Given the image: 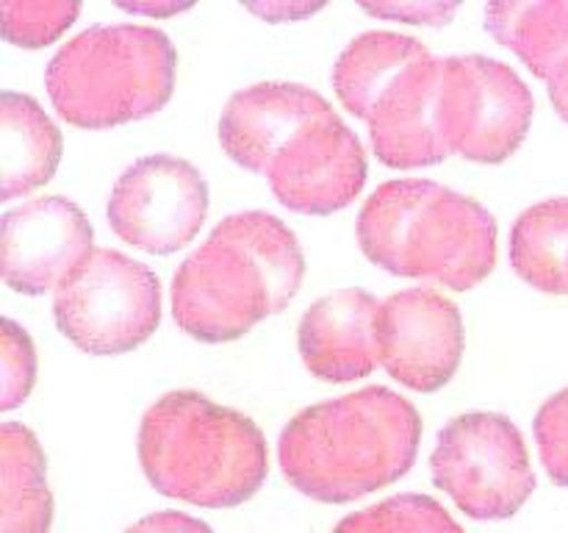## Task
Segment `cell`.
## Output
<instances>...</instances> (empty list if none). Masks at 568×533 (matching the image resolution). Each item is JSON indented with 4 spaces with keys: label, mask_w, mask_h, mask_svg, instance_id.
<instances>
[{
    "label": "cell",
    "mask_w": 568,
    "mask_h": 533,
    "mask_svg": "<svg viewBox=\"0 0 568 533\" xmlns=\"http://www.w3.org/2000/svg\"><path fill=\"white\" fill-rule=\"evenodd\" d=\"M430 472L471 520H508L536 489L521 431L508 416L486 411L455 416L438 433Z\"/></svg>",
    "instance_id": "cell-7"
},
{
    "label": "cell",
    "mask_w": 568,
    "mask_h": 533,
    "mask_svg": "<svg viewBox=\"0 0 568 533\" xmlns=\"http://www.w3.org/2000/svg\"><path fill=\"white\" fill-rule=\"evenodd\" d=\"M109 225L122 242L153 255L186 248L209 214V183L186 159L155 153L133 161L109 198Z\"/></svg>",
    "instance_id": "cell-8"
},
{
    "label": "cell",
    "mask_w": 568,
    "mask_h": 533,
    "mask_svg": "<svg viewBox=\"0 0 568 533\" xmlns=\"http://www.w3.org/2000/svg\"><path fill=\"white\" fill-rule=\"evenodd\" d=\"M37 383V350L26 328L3 320L0 333V409L11 411L26 403Z\"/></svg>",
    "instance_id": "cell-23"
},
{
    "label": "cell",
    "mask_w": 568,
    "mask_h": 533,
    "mask_svg": "<svg viewBox=\"0 0 568 533\" xmlns=\"http://www.w3.org/2000/svg\"><path fill=\"white\" fill-rule=\"evenodd\" d=\"M464 316L458 305L427 286L403 289L377 311L381 366L414 392H438L464 359Z\"/></svg>",
    "instance_id": "cell-10"
},
{
    "label": "cell",
    "mask_w": 568,
    "mask_h": 533,
    "mask_svg": "<svg viewBox=\"0 0 568 533\" xmlns=\"http://www.w3.org/2000/svg\"><path fill=\"white\" fill-rule=\"evenodd\" d=\"M0 533H48L53 494L39 439L20 422L0 428Z\"/></svg>",
    "instance_id": "cell-18"
},
{
    "label": "cell",
    "mask_w": 568,
    "mask_h": 533,
    "mask_svg": "<svg viewBox=\"0 0 568 533\" xmlns=\"http://www.w3.org/2000/svg\"><path fill=\"white\" fill-rule=\"evenodd\" d=\"M422 416L386 386H366L300 411L281 433L283 477L320 503H353L408 475Z\"/></svg>",
    "instance_id": "cell-2"
},
{
    "label": "cell",
    "mask_w": 568,
    "mask_h": 533,
    "mask_svg": "<svg viewBox=\"0 0 568 533\" xmlns=\"http://www.w3.org/2000/svg\"><path fill=\"white\" fill-rule=\"evenodd\" d=\"M322 3H303V0H266V3H247V11L270 22H300L322 11Z\"/></svg>",
    "instance_id": "cell-27"
},
{
    "label": "cell",
    "mask_w": 568,
    "mask_h": 533,
    "mask_svg": "<svg viewBox=\"0 0 568 533\" xmlns=\"http://www.w3.org/2000/svg\"><path fill=\"white\" fill-rule=\"evenodd\" d=\"M178 56L150 26H94L61 44L44 70L50 103L70 125L116 128L164 109Z\"/></svg>",
    "instance_id": "cell-5"
},
{
    "label": "cell",
    "mask_w": 568,
    "mask_h": 533,
    "mask_svg": "<svg viewBox=\"0 0 568 533\" xmlns=\"http://www.w3.org/2000/svg\"><path fill=\"white\" fill-rule=\"evenodd\" d=\"M377 159L394 170L438 164L453 155L447 59L430 56L388 89L366 120Z\"/></svg>",
    "instance_id": "cell-13"
},
{
    "label": "cell",
    "mask_w": 568,
    "mask_h": 533,
    "mask_svg": "<svg viewBox=\"0 0 568 533\" xmlns=\"http://www.w3.org/2000/svg\"><path fill=\"white\" fill-rule=\"evenodd\" d=\"M92 225L72 200L37 198L6 211L0 272L22 294L55 292L92 255Z\"/></svg>",
    "instance_id": "cell-11"
},
{
    "label": "cell",
    "mask_w": 568,
    "mask_h": 533,
    "mask_svg": "<svg viewBox=\"0 0 568 533\" xmlns=\"http://www.w3.org/2000/svg\"><path fill=\"white\" fill-rule=\"evenodd\" d=\"M333 533H464L455 516L427 494H397L344 516Z\"/></svg>",
    "instance_id": "cell-21"
},
{
    "label": "cell",
    "mask_w": 568,
    "mask_h": 533,
    "mask_svg": "<svg viewBox=\"0 0 568 533\" xmlns=\"http://www.w3.org/2000/svg\"><path fill=\"white\" fill-rule=\"evenodd\" d=\"M139 461L155 492L203 509H236L270 475L261 428L200 392H170L150 405Z\"/></svg>",
    "instance_id": "cell-4"
},
{
    "label": "cell",
    "mask_w": 568,
    "mask_h": 533,
    "mask_svg": "<svg viewBox=\"0 0 568 533\" xmlns=\"http://www.w3.org/2000/svg\"><path fill=\"white\" fill-rule=\"evenodd\" d=\"M333 114V105L303 83H255L227 100L220 117V144L239 167L266 175L297 133Z\"/></svg>",
    "instance_id": "cell-14"
},
{
    "label": "cell",
    "mask_w": 568,
    "mask_h": 533,
    "mask_svg": "<svg viewBox=\"0 0 568 533\" xmlns=\"http://www.w3.org/2000/svg\"><path fill=\"white\" fill-rule=\"evenodd\" d=\"M292 228L266 211L225 217L172 278V316L200 342H233L275 316L303 286Z\"/></svg>",
    "instance_id": "cell-1"
},
{
    "label": "cell",
    "mask_w": 568,
    "mask_h": 533,
    "mask_svg": "<svg viewBox=\"0 0 568 533\" xmlns=\"http://www.w3.org/2000/svg\"><path fill=\"white\" fill-rule=\"evenodd\" d=\"M510 264L532 289L568 294V198L530 205L516 220Z\"/></svg>",
    "instance_id": "cell-20"
},
{
    "label": "cell",
    "mask_w": 568,
    "mask_h": 533,
    "mask_svg": "<svg viewBox=\"0 0 568 533\" xmlns=\"http://www.w3.org/2000/svg\"><path fill=\"white\" fill-rule=\"evenodd\" d=\"M430 56V50L414 37L394 31H366L338 56L333 67V89L344 109L366 122L383 94Z\"/></svg>",
    "instance_id": "cell-17"
},
{
    "label": "cell",
    "mask_w": 568,
    "mask_h": 533,
    "mask_svg": "<svg viewBox=\"0 0 568 533\" xmlns=\"http://www.w3.org/2000/svg\"><path fill=\"white\" fill-rule=\"evenodd\" d=\"M270 187L286 209L333 214L353 203L366 183V155L353 128L333 111L314 122L272 161Z\"/></svg>",
    "instance_id": "cell-12"
},
{
    "label": "cell",
    "mask_w": 568,
    "mask_h": 533,
    "mask_svg": "<svg viewBox=\"0 0 568 533\" xmlns=\"http://www.w3.org/2000/svg\"><path fill=\"white\" fill-rule=\"evenodd\" d=\"M361 9L372 17L410 26H447L458 14V3H364Z\"/></svg>",
    "instance_id": "cell-25"
},
{
    "label": "cell",
    "mask_w": 568,
    "mask_h": 533,
    "mask_svg": "<svg viewBox=\"0 0 568 533\" xmlns=\"http://www.w3.org/2000/svg\"><path fill=\"white\" fill-rule=\"evenodd\" d=\"M366 259L399 278H430L455 292L497 266V220L466 194L422 178L377 187L358 214Z\"/></svg>",
    "instance_id": "cell-3"
},
{
    "label": "cell",
    "mask_w": 568,
    "mask_h": 533,
    "mask_svg": "<svg viewBox=\"0 0 568 533\" xmlns=\"http://www.w3.org/2000/svg\"><path fill=\"white\" fill-rule=\"evenodd\" d=\"M59 331L92 355H120L148 342L161 322V283L120 250L92 255L53 292Z\"/></svg>",
    "instance_id": "cell-6"
},
{
    "label": "cell",
    "mask_w": 568,
    "mask_h": 533,
    "mask_svg": "<svg viewBox=\"0 0 568 533\" xmlns=\"http://www.w3.org/2000/svg\"><path fill=\"white\" fill-rule=\"evenodd\" d=\"M122 11H131L139 17H153V20H164V17H175L181 11L192 9V3H178V0H133V3H116Z\"/></svg>",
    "instance_id": "cell-28"
},
{
    "label": "cell",
    "mask_w": 568,
    "mask_h": 533,
    "mask_svg": "<svg viewBox=\"0 0 568 533\" xmlns=\"http://www.w3.org/2000/svg\"><path fill=\"white\" fill-rule=\"evenodd\" d=\"M61 131L48 111L20 92L0 98V198L17 200L44 187L61 161Z\"/></svg>",
    "instance_id": "cell-16"
},
{
    "label": "cell",
    "mask_w": 568,
    "mask_h": 533,
    "mask_svg": "<svg viewBox=\"0 0 568 533\" xmlns=\"http://www.w3.org/2000/svg\"><path fill=\"white\" fill-rule=\"evenodd\" d=\"M122 533H214V531H211L203 520L183 514V511H159V514L144 516V520H139L136 525H131Z\"/></svg>",
    "instance_id": "cell-26"
},
{
    "label": "cell",
    "mask_w": 568,
    "mask_h": 533,
    "mask_svg": "<svg viewBox=\"0 0 568 533\" xmlns=\"http://www.w3.org/2000/svg\"><path fill=\"white\" fill-rule=\"evenodd\" d=\"M549 100H552L555 111L568 122V61L549 78Z\"/></svg>",
    "instance_id": "cell-29"
},
{
    "label": "cell",
    "mask_w": 568,
    "mask_h": 533,
    "mask_svg": "<svg viewBox=\"0 0 568 533\" xmlns=\"http://www.w3.org/2000/svg\"><path fill=\"white\" fill-rule=\"evenodd\" d=\"M383 300L364 289H338L316 300L300 320L297 342L305 370L327 383L366 378L381 364L377 311Z\"/></svg>",
    "instance_id": "cell-15"
},
{
    "label": "cell",
    "mask_w": 568,
    "mask_h": 533,
    "mask_svg": "<svg viewBox=\"0 0 568 533\" xmlns=\"http://www.w3.org/2000/svg\"><path fill=\"white\" fill-rule=\"evenodd\" d=\"M81 14V3L70 0H44V3H28V0H3L0 3V20H3V37L17 48L37 50L55 42Z\"/></svg>",
    "instance_id": "cell-22"
},
{
    "label": "cell",
    "mask_w": 568,
    "mask_h": 533,
    "mask_svg": "<svg viewBox=\"0 0 568 533\" xmlns=\"http://www.w3.org/2000/svg\"><path fill=\"white\" fill-rule=\"evenodd\" d=\"M541 464L558 486L568 489V389L552 394L536 414Z\"/></svg>",
    "instance_id": "cell-24"
},
{
    "label": "cell",
    "mask_w": 568,
    "mask_h": 533,
    "mask_svg": "<svg viewBox=\"0 0 568 533\" xmlns=\"http://www.w3.org/2000/svg\"><path fill=\"white\" fill-rule=\"evenodd\" d=\"M486 31L549 81L568 61V0L488 3Z\"/></svg>",
    "instance_id": "cell-19"
},
{
    "label": "cell",
    "mask_w": 568,
    "mask_h": 533,
    "mask_svg": "<svg viewBox=\"0 0 568 533\" xmlns=\"http://www.w3.org/2000/svg\"><path fill=\"white\" fill-rule=\"evenodd\" d=\"M536 100L508 64L488 56H449L447 114L453 153L477 164L510 159L530 131Z\"/></svg>",
    "instance_id": "cell-9"
}]
</instances>
